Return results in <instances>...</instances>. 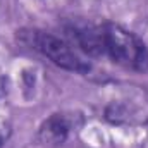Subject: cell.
Instances as JSON below:
<instances>
[{"mask_svg":"<svg viewBox=\"0 0 148 148\" xmlns=\"http://www.w3.org/2000/svg\"><path fill=\"white\" fill-rule=\"evenodd\" d=\"M102 35L105 53L114 62L133 71H148V48L143 40L114 23L102 26Z\"/></svg>","mask_w":148,"mask_h":148,"instance_id":"cell-1","label":"cell"},{"mask_svg":"<svg viewBox=\"0 0 148 148\" xmlns=\"http://www.w3.org/2000/svg\"><path fill=\"white\" fill-rule=\"evenodd\" d=\"M19 36L26 45L38 50L40 53L48 57L55 66H59L66 71H73V73H88L90 71V64H86L60 38L53 36L50 33H45V31H38V29L21 31Z\"/></svg>","mask_w":148,"mask_h":148,"instance_id":"cell-2","label":"cell"},{"mask_svg":"<svg viewBox=\"0 0 148 148\" xmlns=\"http://www.w3.org/2000/svg\"><path fill=\"white\" fill-rule=\"evenodd\" d=\"M71 131V122L64 114H53L50 115L38 131V138L47 147H59L62 145Z\"/></svg>","mask_w":148,"mask_h":148,"instance_id":"cell-3","label":"cell"},{"mask_svg":"<svg viewBox=\"0 0 148 148\" xmlns=\"http://www.w3.org/2000/svg\"><path fill=\"white\" fill-rule=\"evenodd\" d=\"M67 33L81 47V50L86 52L88 55L97 57V55L105 53L102 28H95L90 24L88 26H71V28H67Z\"/></svg>","mask_w":148,"mask_h":148,"instance_id":"cell-4","label":"cell"},{"mask_svg":"<svg viewBox=\"0 0 148 148\" xmlns=\"http://www.w3.org/2000/svg\"><path fill=\"white\" fill-rule=\"evenodd\" d=\"M105 115H107V119L110 121V122H121L122 119H124V110H122V107L121 105H110L109 109H107V112H105Z\"/></svg>","mask_w":148,"mask_h":148,"instance_id":"cell-5","label":"cell"},{"mask_svg":"<svg viewBox=\"0 0 148 148\" xmlns=\"http://www.w3.org/2000/svg\"><path fill=\"white\" fill-rule=\"evenodd\" d=\"M5 140H7V131H5L3 127H0V148H3Z\"/></svg>","mask_w":148,"mask_h":148,"instance_id":"cell-6","label":"cell"}]
</instances>
